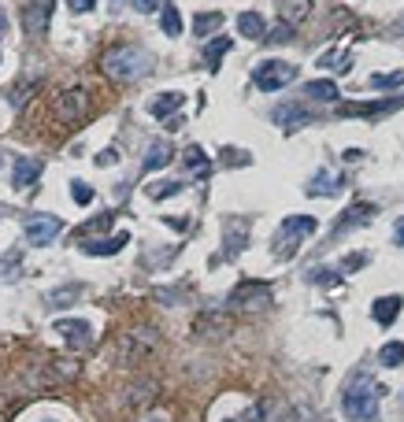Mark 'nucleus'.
<instances>
[{
    "label": "nucleus",
    "instance_id": "nucleus-18",
    "mask_svg": "<svg viewBox=\"0 0 404 422\" xmlns=\"http://www.w3.org/2000/svg\"><path fill=\"white\" fill-rule=\"evenodd\" d=\"M230 52V37H215V41H208V48H204V63L212 71H219V60H223Z\"/></svg>",
    "mask_w": 404,
    "mask_h": 422
},
{
    "label": "nucleus",
    "instance_id": "nucleus-6",
    "mask_svg": "<svg viewBox=\"0 0 404 422\" xmlns=\"http://www.w3.org/2000/svg\"><path fill=\"white\" fill-rule=\"evenodd\" d=\"M56 334L67 341L71 348H86L89 341H93V326H89L86 319H60L56 322Z\"/></svg>",
    "mask_w": 404,
    "mask_h": 422
},
{
    "label": "nucleus",
    "instance_id": "nucleus-3",
    "mask_svg": "<svg viewBox=\"0 0 404 422\" xmlns=\"http://www.w3.org/2000/svg\"><path fill=\"white\" fill-rule=\"evenodd\" d=\"M319 222L311 219V215H290V219H282V226H278V237H275V256L278 259H290L297 252V245H301V237H311L316 233Z\"/></svg>",
    "mask_w": 404,
    "mask_h": 422
},
{
    "label": "nucleus",
    "instance_id": "nucleus-21",
    "mask_svg": "<svg viewBox=\"0 0 404 422\" xmlns=\"http://www.w3.org/2000/svg\"><path fill=\"white\" fill-rule=\"evenodd\" d=\"M45 19H48V4L26 8V30L30 34H45Z\"/></svg>",
    "mask_w": 404,
    "mask_h": 422
},
{
    "label": "nucleus",
    "instance_id": "nucleus-40",
    "mask_svg": "<svg viewBox=\"0 0 404 422\" xmlns=\"http://www.w3.org/2000/svg\"><path fill=\"white\" fill-rule=\"evenodd\" d=\"M45 422H56V418H45Z\"/></svg>",
    "mask_w": 404,
    "mask_h": 422
},
{
    "label": "nucleus",
    "instance_id": "nucleus-28",
    "mask_svg": "<svg viewBox=\"0 0 404 422\" xmlns=\"http://www.w3.org/2000/svg\"><path fill=\"white\" fill-rule=\"evenodd\" d=\"M186 167H193V170H201V175H204V170H208V156L197 149V144H189V149H186Z\"/></svg>",
    "mask_w": 404,
    "mask_h": 422
},
{
    "label": "nucleus",
    "instance_id": "nucleus-37",
    "mask_svg": "<svg viewBox=\"0 0 404 422\" xmlns=\"http://www.w3.org/2000/svg\"><path fill=\"white\" fill-rule=\"evenodd\" d=\"M393 245H397V248H404V215L393 222Z\"/></svg>",
    "mask_w": 404,
    "mask_h": 422
},
{
    "label": "nucleus",
    "instance_id": "nucleus-29",
    "mask_svg": "<svg viewBox=\"0 0 404 422\" xmlns=\"http://www.w3.org/2000/svg\"><path fill=\"white\" fill-rule=\"evenodd\" d=\"M308 278H311V282H319V285H337V282H342L330 267H316V271L308 274Z\"/></svg>",
    "mask_w": 404,
    "mask_h": 422
},
{
    "label": "nucleus",
    "instance_id": "nucleus-23",
    "mask_svg": "<svg viewBox=\"0 0 404 422\" xmlns=\"http://www.w3.org/2000/svg\"><path fill=\"white\" fill-rule=\"evenodd\" d=\"M379 363H382V367H400V363H404V345H400V341H389V345H382Z\"/></svg>",
    "mask_w": 404,
    "mask_h": 422
},
{
    "label": "nucleus",
    "instance_id": "nucleus-20",
    "mask_svg": "<svg viewBox=\"0 0 404 422\" xmlns=\"http://www.w3.org/2000/svg\"><path fill=\"white\" fill-rule=\"evenodd\" d=\"M160 26H163L167 37H178V34H182V15H178L175 4H167V8L160 11Z\"/></svg>",
    "mask_w": 404,
    "mask_h": 422
},
{
    "label": "nucleus",
    "instance_id": "nucleus-31",
    "mask_svg": "<svg viewBox=\"0 0 404 422\" xmlns=\"http://www.w3.org/2000/svg\"><path fill=\"white\" fill-rule=\"evenodd\" d=\"M167 0H134V11H141V15H152V11H163Z\"/></svg>",
    "mask_w": 404,
    "mask_h": 422
},
{
    "label": "nucleus",
    "instance_id": "nucleus-17",
    "mask_svg": "<svg viewBox=\"0 0 404 422\" xmlns=\"http://www.w3.org/2000/svg\"><path fill=\"white\" fill-rule=\"evenodd\" d=\"M219 26H223V11H201V15L193 19V34L208 37L212 30H219Z\"/></svg>",
    "mask_w": 404,
    "mask_h": 422
},
{
    "label": "nucleus",
    "instance_id": "nucleus-34",
    "mask_svg": "<svg viewBox=\"0 0 404 422\" xmlns=\"http://www.w3.org/2000/svg\"><path fill=\"white\" fill-rule=\"evenodd\" d=\"M271 41H293V26H290V22L275 26V34H271Z\"/></svg>",
    "mask_w": 404,
    "mask_h": 422
},
{
    "label": "nucleus",
    "instance_id": "nucleus-32",
    "mask_svg": "<svg viewBox=\"0 0 404 422\" xmlns=\"http://www.w3.org/2000/svg\"><path fill=\"white\" fill-rule=\"evenodd\" d=\"M356 267H368V252H349L342 259V271H356Z\"/></svg>",
    "mask_w": 404,
    "mask_h": 422
},
{
    "label": "nucleus",
    "instance_id": "nucleus-4",
    "mask_svg": "<svg viewBox=\"0 0 404 422\" xmlns=\"http://www.w3.org/2000/svg\"><path fill=\"white\" fill-rule=\"evenodd\" d=\"M297 78V63H285V60H264L256 63L252 71V82L264 89V93H278L282 86H290Z\"/></svg>",
    "mask_w": 404,
    "mask_h": 422
},
{
    "label": "nucleus",
    "instance_id": "nucleus-39",
    "mask_svg": "<svg viewBox=\"0 0 404 422\" xmlns=\"http://www.w3.org/2000/svg\"><path fill=\"white\" fill-rule=\"evenodd\" d=\"M4 34H8V15L0 11V37H4Z\"/></svg>",
    "mask_w": 404,
    "mask_h": 422
},
{
    "label": "nucleus",
    "instance_id": "nucleus-13",
    "mask_svg": "<svg viewBox=\"0 0 404 422\" xmlns=\"http://www.w3.org/2000/svg\"><path fill=\"white\" fill-rule=\"evenodd\" d=\"M375 219V204H353L345 211V219L334 226V237L337 233H345V230H353V226H360V222H371Z\"/></svg>",
    "mask_w": 404,
    "mask_h": 422
},
{
    "label": "nucleus",
    "instance_id": "nucleus-25",
    "mask_svg": "<svg viewBox=\"0 0 404 422\" xmlns=\"http://www.w3.org/2000/svg\"><path fill=\"white\" fill-rule=\"evenodd\" d=\"M404 86V71L393 74H371V89H400Z\"/></svg>",
    "mask_w": 404,
    "mask_h": 422
},
{
    "label": "nucleus",
    "instance_id": "nucleus-10",
    "mask_svg": "<svg viewBox=\"0 0 404 422\" xmlns=\"http://www.w3.org/2000/svg\"><path fill=\"white\" fill-rule=\"evenodd\" d=\"M182 104H186V93H178V89H167V93H160L152 104H149V111H152V118H171V111H178Z\"/></svg>",
    "mask_w": 404,
    "mask_h": 422
},
{
    "label": "nucleus",
    "instance_id": "nucleus-38",
    "mask_svg": "<svg viewBox=\"0 0 404 422\" xmlns=\"http://www.w3.org/2000/svg\"><path fill=\"white\" fill-rule=\"evenodd\" d=\"M67 4H71V11H89V8H93V0H67Z\"/></svg>",
    "mask_w": 404,
    "mask_h": 422
},
{
    "label": "nucleus",
    "instance_id": "nucleus-5",
    "mask_svg": "<svg viewBox=\"0 0 404 422\" xmlns=\"http://www.w3.org/2000/svg\"><path fill=\"white\" fill-rule=\"evenodd\" d=\"M60 230H63V222L56 215H30V219H26V241L37 245V248L52 245L60 237Z\"/></svg>",
    "mask_w": 404,
    "mask_h": 422
},
{
    "label": "nucleus",
    "instance_id": "nucleus-26",
    "mask_svg": "<svg viewBox=\"0 0 404 422\" xmlns=\"http://www.w3.org/2000/svg\"><path fill=\"white\" fill-rule=\"evenodd\" d=\"M186 189V182H163V186H149V196L152 200H167V196H175Z\"/></svg>",
    "mask_w": 404,
    "mask_h": 422
},
{
    "label": "nucleus",
    "instance_id": "nucleus-16",
    "mask_svg": "<svg viewBox=\"0 0 404 422\" xmlns=\"http://www.w3.org/2000/svg\"><path fill=\"white\" fill-rule=\"evenodd\" d=\"M86 108V97H82V89H71V93H63V104H60V111H63V123H74L78 115H82Z\"/></svg>",
    "mask_w": 404,
    "mask_h": 422
},
{
    "label": "nucleus",
    "instance_id": "nucleus-33",
    "mask_svg": "<svg viewBox=\"0 0 404 422\" xmlns=\"http://www.w3.org/2000/svg\"><path fill=\"white\" fill-rule=\"evenodd\" d=\"M285 118H297V123H308V115L301 108H278L275 111V123H285Z\"/></svg>",
    "mask_w": 404,
    "mask_h": 422
},
{
    "label": "nucleus",
    "instance_id": "nucleus-11",
    "mask_svg": "<svg viewBox=\"0 0 404 422\" xmlns=\"http://www.w3.org/2000/svg\"><path fill=\"white\" fill-rule=\"evenodd\" d=\"M342 193V178L330 170H316V178L308 182V196H337Z\"/></svg>",
    "mask_w": 404,
    "mask_h": 422
},
{
    "label": "nucleus",
    "instance_id": "nucleus-8",
    "mask_svg": "<svg viewBox=\"0 0 404 422\" xmlns=\"http://www.w3.org/2000/svg\"><path fill=\"white\" fill-rule=\"evenodd\" d=\"M126 241H130V233L123 230V233L100 237V241H86L82 252H86V256H115V252H123V248H126Z\"/></svg>",
    "mask_w": 404,
    "mask_h": 422
},
{
    "label": "nucleus",
    "instance_id": "nucleus-9",
    "mask_svg": "<svg viewBox=\"0 0 404 422\" xmlns=\"http://www.w3.org/2000/svg\"><path fill=\"white\" fill-rule=\"evenodd\" d=\"M245 241H249V219H238V215H230L227 219V256H238Z\"/></svg>",
    "mask_w": 404,
    "mask_h": 422
},
{
    "label": "nucleus",
    "instance_id": "nucleus-1",
    "mask_svg": "<svg viewBox=\"0 0 404 422\" xmlns=\"http://www.w3.org/2000/svg\"><path fill=\"white\" fill-rule=\"evenodd\" d=\"M379 397H382V386H375L368 374H360L349 381L342 407L353 422H375V415H379Z\"/></svg>",
    "mask_w": 404,
    "mask_h": 422
},
{
    "label": "nucleus",
    "instance_id": "nucleus-27",
    "mask_svg": "<svg viewBox=\"0 0 404 422\" xmlns=\"http://www.w3.org/2000/svg\"><path fill=\"white\" fill-rule=\"evenodd\" d=\"M319 67H327V71L337 67V71L345 74V71H349V56H342V52H323V56H319Z\"/></svg>",
    "mask_w": 404,
    "mask_h": 422
},
{
    "label": "nucleus",
    "instance_id": "nucleus-22",
    "mask_svg": "<svg viewBox=\"0 0 404 422\" xmlns=\"http://www.w3.org/2000/svg\"><path fill=\"white\" fill-rule=\"evenodd\" d=\"M393 108V100H382V104H345L342 115H382Z\"/></svg>",
    "mask_w": 404,
    "mask_h": 422
},
{
    "label": "nucleus",
    "instance_id": "nucleus-19",
    "mask_svg": "<svg viewBox=\"0 0 404 422\" xmlns=\"http://www.w3.org/2000/svg\"><path fill=\"white\" fill-rule=\"evenodd\" d=\"M304 93H308V100H337V86L327 82V78H319V82L304 86Z\"/></svg>",
    "mask_w": 404,
    "mask_h": 422
},
{
    "label": "nucleus",
    "instance_id": "nucleus-15",
    "mask_svg": "<svg viewBox=\"0 0 404 422\" xmlns=\"http://www.w3.org/2000/svg\"><path fill=\"white\" fill-rule=\"evenodd\" d=\"M175 160V152H171V144L167 141H152L149 144V152H145V170H160Z\"/></svg>",
    "mask_w": 404,
    "mask_h": 422
},
{
    "label": "nucleus",
    "instance_id": "nucleus-24",
    "mask_svg": "<svg viewBox=\"0 0 404 422\" xmlns=\"http://www.w3.org/2000/svg\"><path fill=\"white\" fill-rule=\"evenodd\" d=\"M82 293V285H67V289H56V293H48V308H67L74 304V297Z\"/></svg>",
    "mask_w": 404,
    "mask_h": 422
},
{
    "label": "nucleus",
    "instance_id": "nucleus-36",
    "mask_svg": "<svg viewBox=\"0 0 404 422\" xmlns=\"http://www.w3.org/2000/svg\"><path fill=\"white\" fill-rule=\"evenodd\" d=\"M4 267H8V278L15 274V267H19V248H11V252L4 256Z\"/></svg>",
    "mask_w": 404,
    "mask_h": 422
},
{
    "label": "nucleus",
    "instance_id": "nucleus-7",
    "mask_svg": "<svg viewBox=\"0 0 404 422\" xmlns=\"http://www.w3.org/2000/svg\"><path fill=\"white\" fill-rule=\"evenodd\" d=\"M37 175H41V160H30V156H19L15 167H11V186L15 189H30Z\"/></svg>",
    "mask_w": 404,
    "mask_h": 422
},
{
    "label": "nucleus",
    "instance_id": "nucleus-2",
    "mask_svg": "<svg viewBox=\"0 0 404 422\" xmlns=\"http://www.w3.org/2000/svg\"><path fill=\"white\" fill-rule=\"evenodd\" d=\"M149 67H152V60L141 48H115V52L104 56V71L112 78H119V82H134V78H141Z\"/></svg>",
    "mask_w": 404,
    "mask_h": 422
},
{
    "label": "nucleus",
    "instance_id": "nucleus-12",
    "mask_svg": "<svg viewBox=\"0 0 404 422\" xmlns=\"http://www.w3.org/2000/svg\"><path fill=\"white\" fill-rule=\"evenodd\" d=\"M400 308H404L400 297H379V300L371 304V315H375V322H379V326H389V322L400 315Z\"/></svg>",
    "mask_w": 404,
    "mask_h": 422
},
{
    "label": "nucleus",
    "instance_id": "nucleus-35",
    "mask_svg": "<svg viewBox=\"0 0 404 422\" xmlns=\"http://www.w3.org/2000/svg\"><path fill=\"white\" fill-rule=\"evenodd\" d=\"M115 160H119V152H112V149H104L100 156H93V163H97V167H112Z\"/></svg>",
    "mask_w": 404,
    "mask_h": 422
},
{
    "label": "nucleus",
    "instance_id": "nucleus-14",
    "mask_svg": "<svg viewBox=\"0 0 404 422\" xmlns=\"http://www.w3.org/2000/svg\"><path fill=\"white\" fill-rule=\"evenodd\" d=\"M238 34L249 37V41H260V37H267V22L264 15H256V11H241L238 15Z\"/></svg>",
    "mask_w": 404,
    "mask_h": 422
},
{
    "label": "nucleus",
    "instance_id": "nucleus-30",
    "mask_svg": "<svg viewBox=\"0 0 404 422\" xmlns=\"http://www.w3.org/2000/svg\"><path fill=\"white\" fill-rule=\"evenodd\" d=\"M71 196H74V204H89L93 200V189H89L86 182H71Z\"/></svg>",
    "mask_w": 404,
    "mask_h": 422
}]
</instances>
